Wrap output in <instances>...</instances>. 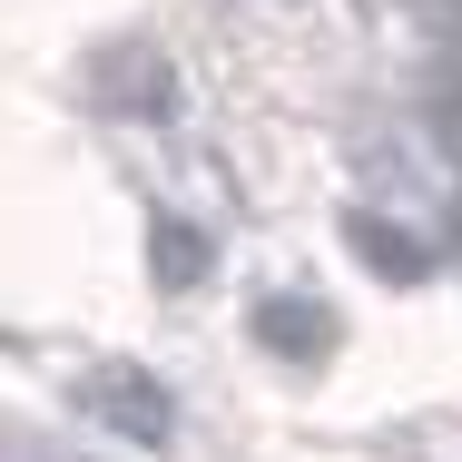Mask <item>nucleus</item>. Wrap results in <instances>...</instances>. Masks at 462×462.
<instances>
[{"instance_id":"obj_4","label":"nucleus","mask_w":462,"mask_h":462,"mask_svg":"<svg viewBox=\"0 0 462 462\" xmlns=\"http://www.w3.org/2000/svg\"><path fill=\"white\" fill-rule=\"evenodd\" d=\"M345 236H355V256H365L374 276H423V266H433V256H423V236H403V226H383V217H355V226H345Z\"/></svg>"},{"instance_id":"obj_1","label":"nucleus","mask_w":462,"mask_h":462,"mask_svg":"<svg viewBox=\"0 0 462 462\" xmlns=\"http://www.w3.org/2000/svg\"><path fill=\"white\" fill-rule=\"evenodd\" d=\"M79 413L108 423L118 443H138V453H158V443L178 433L168 383H158V374H138V365H89V374H79Z\"/></svg>"},{"instance_id":"obj_3","label":"nucleus","mask_w":462,"mask_h":462,"mask_svg":"<svg viewBox=\"0 0 462 462\" xmlns=\"http://www.w3.org/2000/svg\"><path fill=\"white\" fill-rule=\"evenodd\" d=\"M148 266H158V285H168V295L207 285V236H197L187 217H158V226H148Z\"/></svg>"},{"instance_id":"obj_2","label":"nucleus","mask_w":462,"mask_h":462,"mask_svg":"<svg viewBox=\"0 0 462 462\" xmlns=\"http://www.w3.org/2000/svg\"><path fill=\"white\" fill-rule=\"evenodd\" d=\"M256 345L285 355V365H315V355H335V315L315 295H266L256 305Z\"/></svg>"}]
</instances>
